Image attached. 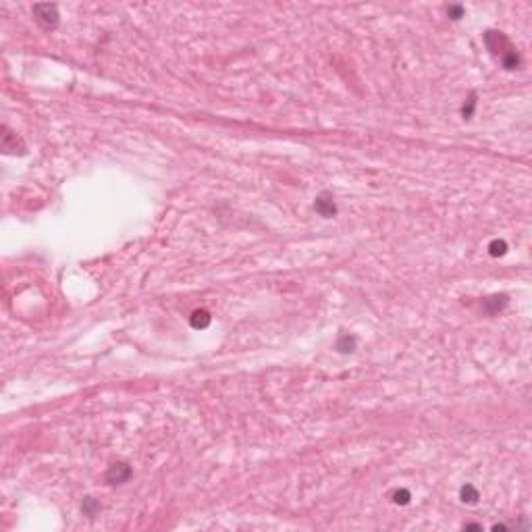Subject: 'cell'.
Instances as JSON below:
<instances>
[{
    "label": "cell",
    "mask_w": 532,
    "mask_h": 532,
    "mask_svg": "<svg viewBox=\"0 0 532 532\" xmlns=\"http://www.w3.org/2000/svg\"><path fill=\"white\" fill-rule=\"evenodd\" d=\"M393 501H395V503H399V505H408L409 503V491H406V489L397 491V493L393 495Z\"/></svg>",
    "instance_id": "14"
},
{
    "label": "cell",
    "mask_w": 532,
    "mask_h": 532,
    "mask_svg": "<svg viewBox=\"0 0 532 532\" xmlns=\"http://www.w3.org/2000/svg\"><path fill=\"white\" fill-rule=\"evenodd\" d=\"M82 511L85 516H89V518H94L98 511H100V503L98 501L94 499V497H85L83 499V503H82Z\"/></svg>",
    "instance_id": "10"
},
{
    "label": "cell",
    "mask_w": 532,
    "mask_h": 532,
    "mask_svg": "<svg viewBox=\"0 0 532 532\" xmlns=\"http://www.w3.org/2000/svg\"><path fill=\"white\" fill-rule=\"evenodd\" d=\"M104 478H106L108 485H123V483H127V480L131 478V468H129L127 464H123V461H119V464H113L108 468Z\"/></svg>",
    "instance_id": "3"
},
{
    "label": "cell",
    "mask_w": 532,
    "mask_h": 532,
    "mask_svg": "<svg viewBox=\"0 0 532 532\" xmlns=\"http://www.w3.org/2000/svg\"><path fill=\"white\" fill-rule=\"evenodd\" d=\"M447 15L457 21V19L464 17V6H461V4H449V6H447Z\"/></svg>",
    "instance_id": "13"
},
{
    "label": "cell",
    "mask_w": 532,
    "mask_h": 532,
    "mask_svg": "<svg viewBox=\"0 0 532 532\" xmlns=\"http://www.w3.org/2000/svg\"><path fill=\"white\" fill-rule=\"evenodd\" d=\"M2 150L4 154H25L23 142L8 127H2Z\"/></svg>",
    "instance_id": "4"
},
{
    "label": "cell",
    "mask_w": 532,
    "mask_h": 532,
    "mask_svg": "<svg viewBox=\"0 0 532 532\" xmlns=\"http://www.w3.org/2000/svg\"><path fill=\"white\" fill-rule=\"evenodd\" d=\"M34 17H36V21L42 27H46V29L56 27L58 21H61L56 4H36L34 6Z\"/></svg>",
    "instance_id": "2"
},
{
    "label": "cell",
    "mask_w": 532,
    "mask_h": 532,
    "mask_svg": "<svg viewBox=\"0 0 532 532\" xmlns=\"http://www.w3.org/2000/svg\"><path fill=\"white\" fill-rule=\"evenodd\" d=\"M474 108H476V94H470V98L466 100L464 108H461V115H464V119H470L472 115H474Z\"/></svg>",
    "instance_id": "12"
},
{
    "label": "cell",
    "mask_w": 532,
    "mask_h": 532,
    "mask_svg": "<svg viewBox=\"0 0 532 532\" xmlns=\"http://www.w3.org/2000/svg\"><path fill=\"white\" fill-rule=\"evenodd\" d=\"M459 497H461V501H464V503H470V505H474V503H478V491H476V487H472V485H464L461 487V491H459Z\"/></svg>",
    "instance_id": "7"
},
{
    "label": "cell",
    "mask_w": 532,
    "mask_h": 532,
    "mask_svg": "<svg viewBox=\"0 0 532 532\" xmlns=\"http://www.w3.org/2000/svg\"><path fill=\"white\" fill-rule=\"evenodd\" d=\"M505 304H507V295H493L485 299V310L489 314H497L501 308H505Z\"/></svg>",
    "instance_id": "6"
},
{
    "label": "cell",
    "mask_w": 532,
    "mask_h": 532,
    "mask_svg": "<svg viewBox=\"0 0 532 532\" xmlns=\"http://www.w3.org/2000/svg\"><path fill=\"white\" fill-rule=\"evenodd\" d=\"M337 349L341 354H351V351H356V339L349 335H341L337 341Z\"/></svg>",
    "instance_id": "9"
},
{
    "label": "cell",
    "mask_w": 532,
    "mask_h": 532,
    "mask_svg": "<svg viewBox=\"0 0 532 532\" xmlns=\"http://www.w3.org/2000/svg\"><path fill=\"white\" fill-rule=\"evenodd\" d=\"M314 210L320 214V216H325V218H330V216H335L337 214V206H335V198L330 196L328 192H323L318 198H316V202H314Z\"/></svg>",
    "instance_id": "5"
},
{
    "label": "cell",
    "mask_w": 532,
    "mask_h": 532,
    "mask_svg": "<svg viewBox=\"0 0 532 532\" xmlns=\"http://www.w3.org/2000/svg\"><path fill=\"white\" fill-rule=\"evenodd\" d=\"M210 325V314L206 310H196L192 314V327L194 328H206Z\"/></svg>",
    "instance_id": "8"
},
{
    "label": "cell",
    "mask_w": 532,
    "mask_h": 532,
    "mask_svg": "<svg viewBox=\"0 0 532 532\" xmlns=\"http://www.w3.org/2000/svg\"><path fill=\"white\" fill-rule=\"evenodd\" d=\"M489 252H491V256H503L505 252H507V244L505 242H499V239H495V242H491V246H489Z\"/></svg>",
    "instance_id": "11"
},
{
    "label": "cell",
    "mask_w": 532,
    "mask_h": 532,
    "mask_svg": "<svg viewBox=\"0 0 532 532\" xmlns=\"http://www.w3.org/2000/svg\"><path fill=\"white\" fill-rule=\"evenodd\" d=\"M485 42H487V48L491 50V52L499 56V61H501V65H503V69L511 71V69L520 67L518 52L514 50V46H511L509 40L501 34V32H487L485 34Z\"/></svg>",
    "instance_id": "1"
}]
</instances>
